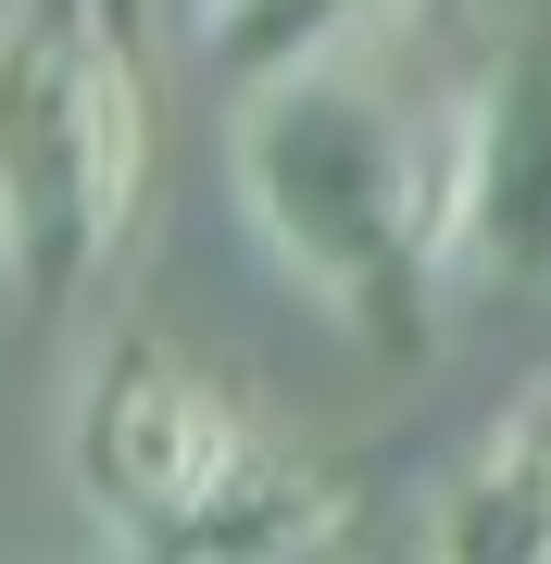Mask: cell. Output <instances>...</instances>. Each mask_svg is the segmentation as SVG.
<instances>
[{"label": "cell", "instance_id": "obj_1", "mask_svg": "<svg viewBox=\"0 0 551 564\" xmlns=\"http://www.w3.org/2000/svg\"><path fill=\"white\" fill-rule=\"evenodd\" d=\"M63 464H76V502L125 540V564H313L351 514L327 464L276 452L225 402V377H201L164 339H113L88 364Z\"/></svg>", "mask_w": 551, "mask_h": 564}, {"label": "cell", "instance_id": "obj_2", "mask_svg": "<svg viewBox=\"0 0 551 564\" xmlns=\"http://www.w3.org/2000/svg\"><path fill=\"white\" fill-rule=\"evenodd\" d=\"M239 202L276 239V263L327 289L364 339L427 326V289L451 263V163L339 63L239 101Z\"/></svg>", "mask_w": 551, "mask_h": 564}, {"label": "cell", "instance_id": "obj_3", "mask_svg": "<svg viewBox=\"0 0 551 564\" xmlns=\"http://www.w3.org/2000/svg\"><path fill=\"white\" fill-rule=\"evenodd\" d=\"M139 188L151 101L113 0H13L0 13V276L38 326L113 276Z\"/></svg>", "mask_w": 551, "mask_h": 564}, {"label": "cell", "instance_id": "obj_4", "mask_svg": "<svg viewBox=\"0 0 551 564\" xmlns=\"http://www.w3.org/2000/svg\"><path fill=\"white\" fill-rule=\"evenodd\" d=\"M451 263L489 289H551V25H527L451 139Z\"/></svg>", "mask_w": 551, "mask_h": 564}, {"label": "cell", "instance_id": "obj_5", "mask_svg": "<svg viewBox=\"0 0 551 564\" xmlns=\"http://www.w3.org/2000/svg\"><path fill=\"white\" fill-rule=\"evenodd\" d=\"M364 13L376 0H201V51L239 88H276V76H327V51Z\"/></svg>", "mask_w": 551, "mask_h": 564}, {"label": "cell", "instance_id": "obj_6", "mask_svg": "<svg viewBox=\"0 0 551 564\" xmlns=\"http://www.w3.org/2000/svg\"><path fill=\"white\" fill-rule=\"evenodd\" d=\"M427 552H439V564H551V489H539V464L514 452V440H502L489 464H464Z\"/></svg>", "mask_w": 551, "mask_h": 564}, {"label": "cell", "instance_id": "obj_7", "mask_svg": "<svg viewBox=\"0 0 551 564\" xmlns=\"http://www.w3.org/2000/svg\"><path fill=\"white\" fill-rule=\"evenodd\" d=\"M514 452H527V464H539V489H551V414H527V426H514Z\"/></svg>", "mask_w": 551, "mask_h": 564}]
</instances>
